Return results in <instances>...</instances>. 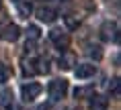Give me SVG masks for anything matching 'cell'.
<instances>
[{"mask_svg": "<svg viewBox=\"0 0 121 110\" xmlns=\"http://www.w3.org/2000/svg\"><path fill=\"white\" fill-rule=\"evenodd\" d=\"M101 35H103L105 41H117L119 39V35H117V25L111 23V20H107V23L103 25V29H101Z\"/></svg>", "mask_w": 121, "mask_h": 110, "instance_id": "obj_5", "label": "cell"}, {"mask_svg": "<svg viewBox=\"0 0 121 110\" xmlns=\"http://www.w3.org/2000/svg\"><path fill=\"white\" fill-rule=\"evenodd\" d=\"M60 67H62V69H72V67H74V55H70V53L62 55V57H60Z\"/></svg>", "mask_w": 121, "mask_h": 110, "instance_id": "obj_9", "label": "cell"}, {"mask_svg": "<svg viewBox=\"0 0 121 110\" xmlns=\"http://www.w3.org/2000/svg\"><path fill=\"white\" fill-rule=\"evenodd\" d=\"M47 92H49L51 100H62V98L68 94V82H66V80H53V82H49V86H47Z\"/></svg>", "mask_w": 121, "mask_h": 110, "instance_id": "obj_1", "label": "cell"}, {"mask_svg": "<svg viewBox=\"0 0 121 110\" xmlns=\"http://www.w3.org/2000/svg\"><path fill=\"white\" fill-rule=\"evenodd\" d=\"M33 12V6L29 2H21L19 0V16L21 19H29V14Z\"/></svg>", "mask_w": 121, "mask_h": 110, "instance_id": "obj_10", "label": "cell"}, {"mask_svg": "<svg viewBox=\"0 0 121 110\" xmlns=\"http://www.w3.org/2000/svg\"><path fill=\"white\" fill-rule=\"evenodd\" d=\"M90 94H92V86H82V88L74 90V96L76 98H88Z\"/></svg>", "mask_w": 121, "mask_h": 110, "instance_id": "obj_11", "label": "cell"}, {"mask_svg": "<svg viewBox=\"0 0 121 110\" xmlns=\"http://www.w3.org/2000/svg\"><path fill=\"white\" fill-rule=\"evenodd\" d=\"M0 6H2V0H0Z\"/></svg>", "mask_w": 121, "mask_h": 110, "instance_id": "obj_20", "label": "cell"}, {"mask_svg": "<svg viewBox=\"0 0 121 110\" xmlns=\"http://www.w3.org/2000/svg\"><path fill=\"white\" fill-rule=\"evenodd\" d=\"M88 98H90V102H88L90 110H107L109 100L105 96H101V94H90Z\"/></svg>", "mask_w": 121, "mask_h": 110, "instance_id": "obj_6", "label": "cell"}, {"mask_svg": "<svg viewBox=\"0 0 121 110\" xmlns=\"http://www.w3.org/2000/svg\"><path fill=\"white\" fill-rule=\"evenodd\" d=\"M35 63L39 65V67H37V73H47V69H49V67H47V63H49L47 59H37Z\"/></svg>", "mask_w": 121, "mask_h": 110, "instance_id": "obj_15", "label": "cell"}, {"mask_svg": "<svg viewBox=\"0 0 121 110\" xmlns=\"http://www.w3.org/2000/svg\"><path fill=\"white\" fill-rule=\"evenodd\" d=\"M56 16H57V12L53 10V8H49V6L37 8V19L41 20V23H53V20H56Z\"/></svg>", "mask_w": 121, "mask_h": 110, "instance_id": "obj_7", "label": "cell"}, {"mask_svg": "<svg viewBox=\"0 0 121 110\" xmlns=\"http://www.w3.org/2000/svg\"><path fill=\"white\" fill-rule=\"evenodd\" d=\"M23 71H25V76H33V73H37V67H35V61H23Z\"/></svg>", "mask_w": 121, "mask_h": 110, "instance_id": "obj_12", "label": "cell"}, {"mask_svg": "<svg viewBox=\"0 0 121 110\" xmlns=\"http://www.w3.org/2000/svg\"><path fill=\"white\" fill-rule=\"evenodd\" d=\"M8 78H10V69H8L6 65L0 63V82H6Z\"/></svg>", "mask_w": 121, "mask_h": 110, "instance_id": "obj_16", "label": "cell"}, {"mask_svg": "<svg viewBox=\"0 0 121 110\" xmlns=\"http://www.w3.org/2000/svg\"><path fill=\"white\" fill-rule=\"evenodd\" d=\"M64 23L68 29H78V25H80V20L76 19V16H72V14H68V16H64Z\"/></svg>", "mask_w": 121, "mask_h": 110, "instance_id": "obj_13", "label": "cell"}, {"mask_svg": "<svg viewBox=\"0 0 121 110\" xmlns=\"http://www.w3.org/2000/svg\"><path fill=\"white\" fill-rule=\"evenodd\" d=\"M27 35H29V39H39L41 37V31H39L37 25H29V29H27Z\"/></svg>", "mask_w": 121, "mask_h": 110, "instance_id": "obj_14", "label": "cell"}, {"mask_svg": "<svg viewBox=\"0 0 121 110\" xmlns=\"http://www.w3.org/2000/svg\"><path fill=\"white\" fill-rule=\"evenodd\" d=\"M109 90L113 92V96H115V98L119 96V78H115L113 82H111V86H109Z\"/></svg>", "mask_w": 121, "mask_h": 110, "instance_id": "obj_17", "label": "cell"}, {"mask_svg": "<svg viewBox=\"0 0 121 110\" xmlns=\"http://www.w3.org/2000/svg\"><path fill=\"white\" fill-rule=\"evenodd\" d=\"M19 37H21V29L17 25H6L2 29V33H0V39L6 41V43H14Z\"/></svg>", "mask_w": 121, "mask_h": 110, "instance_id": "obj_3", "label": "cell"}, {"mask_svg": "<svg viewBox=\"0 0 121 110\" xmlns=\"http://www.w3.org/2000/svg\"><path fill=\"white\" fill-rule=\"evenodd\" d=\"M95 73H96V67L92 63H80L76 69H74V76H76L78 80H88V78H92Z\"/></svg>", "mask_w": 121, "mask_h": 110, "instance_id": "obj_4", "label": "cell"}, {"mask_svg": "<svg viewBox=\"0 0 121 110\" xmlns=\"http://www.w3.org/2000/svg\"><path fill=\"white\" fill-rule=\"evenodd\" d=\"M41 92H43L41 84H37V82H29V84H25L23 88H21V96H23L25 102H31V100H35Z\"/></svg>", "mask_w": 121, "mask_h": 110, "instance_id": "obj_2", "label": "cell"}, {"mask_svg": "<svg viewBox=\"0 0 121 110\" xmlns=\"http://www.w3.org/2000/svg\"><path fill=\"white\" fill-rule=\"evenodd\" d=\"M17 2H19V0H17Z\"/></svg>", "mask_w": 121, "mask_h": 110, "instance_id": "obj_21", "label": "cell"}, {"mask_svg": "<svg viewBox=\"0 0 121 110\" xmlns=\"http://www.w3.org/2000/svg\"><path fill=\"white\" fill-rule=\"evenodd\" d=\"M49 39L56 43V47H60V49H64V47H68V35L66 33H62L60 29H53V31L49 33Z\"/></svg>", "mask_w": 121, "mask_h": 110, "instance_id": "obj_8", "label": "cell"}, {"mask_svg": "<svg viewBox=\"0 0 121 110\" xmlns=\"http://www.w3.org/2000/svg\"><path fill=\"white\" fill-rule=\"evenodd\" d=\"M60 2H68V0H60Z\"/></svg>", "mask_w": 121, "mask_h": 110, "instance_id": "obj_19", "label": "cell"}, {"mask_svg": "<svg viewBox=\"0 0 121 110\" xmlns=\"http://www.w3.org/2000/svg\"><path fill=\"white\" fill-rule=\"evenodd\" d=\"M25 51L27 53H33V51H35V39H31V41H27V43H25Z\"/></svg>", "mask_w": 121, "mask_h": 110, "instance_id": "obj_18", "label": "cell"}]
</instances>
